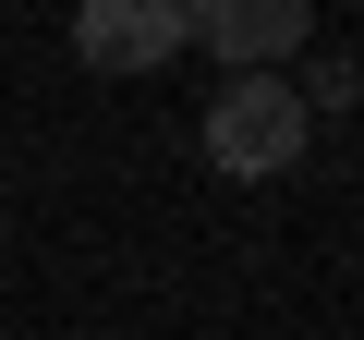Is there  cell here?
Wrapping results in <instances>:
<instances>
[{"label":"cell","mask_w":364,"mask_h":340,"mask_svg":"<svg viewBox=\"0 0 364 340\" xmlns=\"http://www.w3.org/2000/svg\"><path fill=\"white\" fill-rule=\"evenodd\" d=\"M195 37H207L231 73H279V61L316 37V13H304V0H207V13H195Z\"/></svg>","instance_id":"3957f363"},{"label":"cell","mask_w":364,"mask_h":340,"mask_svg":"<svg viewBox=\"0 0 364 340\" xmlns=\"http://www.w3.org/2000/svg\"><path fill=\"white\" fill-rule=\"evenodd\" d=\"M170 49H195V13L182 0H85L73 13V61L85 73H146Z\"/></svg>","instance_id":"7a4b0ae2"},{"label":"cell","mask_w":364,"mask_h":340,"mask_svg":"<svg viewBox=\"0 0 364 340\" xmlns=\"http://www.w3.org/2000/svg\"><path fill=\"white\" fill-rule=\"evenodd\" d=\"M304 134H316V110H304L291 73H231L207 97V158L231 170V183H279V170L304 158Z\"/></svg>","instance_id":"6da1fadb"}]
</instances>
